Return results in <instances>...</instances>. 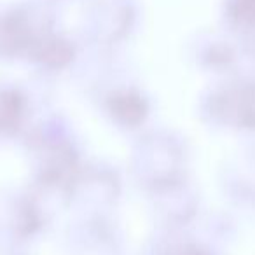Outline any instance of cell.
Listing matches in <instances>:
<instances>
[{"label":"cell","instance_id":"1","mask_svg":"<svg viewBox=\"0 0 255 255\" xmlns=\"http://www.w3.org/2000/svg\"><path fill=\"white\" fill-rule=\"evenodd\" d=\"M168 255H210V254L203 250V248L196 247V245H182V247L173 248Z\"/></svg>","mask_w":255,"mask_h":255}]
</instances>
